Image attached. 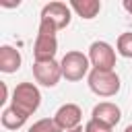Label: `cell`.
Wrapping results in <instances>:
<instances>
[{"mask_svg": "<svg viewBox=\"0 0 132 132\" xmlns=\"http://www.w3.org/2000/svg\"><path fill=\"white\" fill-rule=\"evenodd\" d=\"M33 78L41 87H56L62 78V66L56 60L50 62H33Z\"/></svg>", "mask_w": 132, "mask_h": 132, "instance_id": "6", "label": "cell"}, {"mask_svg": "<svg viewBox=\"0 0 132 132\" xmlns=\"http://www.w3.org/2000/svg\"><path fill=\"white\" fill-rule=\"evenodd\" d=\"M21 62H23V58H21V52L16 47H12V45H2L0 47V70L4 74L16 72L21 68Z\"/></svg>", "mask_w": 132, "mask_h": 132, "instance_id": "10", "label": "cell"}, {"mask_svg": "<svg viewBox=\"0 0 132 132\" xmlns=\"http://www.w3.org/2000/svg\"><path fill=\"white\" fill-rule=\"evenodd\" d=\"M70 19H72V8H70V4L58 2V0L45 4V6L41 8V16H39V21L52 23L58 31H60V29H66V27L70 25Z\"/></svg>", "mask_w": 132, "mask_h": 132, "instance_id": "5", "label": "cell"}, {"mask_svg": "<svg viewBox=\"0 0 132 132\" xmlns=\"http://www.w3.org/2000/svg\"><path fill=\"white\" fill-rule=\"evenodd\" d=\"M85 132H111V128L109 126H105V124H101L99 120H89L87 124H85Z\"/></svg>", "mask_w": 132, "mask_h": 132, "instance_id": "15", "label": "cell"}, {"mask_svg": "<svg viewBox=\"0 0 132 132\" xmlns=\"http://www.w3.org/2000/svg\"><path fill=\"white\" fill-rule=\"evenodd\" d=\"M60 66H62V76L70 82H76V80H82L85 76H89V68H91V62H89V56H85L82 52H66L64 58L60 60Z\"/></svg>", "mask_w": 132, "mask_h": 132, "instance_id": "3", "label": "cell"}, {"mask_svg": "<svg viewBox=\"0 0 132 132\" xmlns=\"http://www.w3.org/2000/svg\"><path fill=\"white\" fill-rule=\"evenodd\" d=\"M56 52H58V39L52 35H39L35 37L33 43V58L35 62H50L56 60Z\"/></svg>", "mask_w": 132, "mask_h": 132, "instance_id": "8", "label": "cell"}, {"mask_svg": "<svg viewBox=\"0 0 132 132\" xmlns=\"http://www.w3.org/2000/svg\"><path fill=\"white\" fill-rule=\"evenodd\" d=\"M6 97H8V91H6V82H2V99H0V103H4V101H6Z\"/></svg>", "mask_w": 132, "mask_h": 132, "instance_id": "16", "label": "cell"}, {"mask_svg": "<svg viewBox=\"0 0 132 132\" xmlns=\"http://www.w3.org/2000/svg\"><path fill=\"white\" fill-rule=\"evenodd\" d=\"M122 6H124V8H126L130 14H132V0H124V4H122Z\"/></svg>", "mask_w": 132, "mask_h": 132, "instance_id": "17", "label": "cell"}, {"mask_svg": "<svg viewBox=\"0 0 132 132\" xmlns=\"http://www.w3.org/2000/svg\"><path fill=\"white\" fill-rule=\"evenodd\" d=\"M89 80V89L97 95V97H113L120 93V76L116 74V70H97L93 68L87 76Z\"/></svg>", "mask_w": 132, "mask_h": 132, "instance_id": "1", "label": "cell"}, {"mask_svg": "<svg viewBox=\"0 0 132 132\" xmlns=\"http://www.w3.org/2000/svg\"><path fill=\"white\" fill-rule=\"evenodd\" d=\"M2 126L6 128V130H19V128H23L25 126V122H27V116L23 113V111H19L16 107H6L4 111H2Z\"/></svg>", "mask_w": 132, "mask_h": 132, "instance_id": "12", "label": "cell"}, {"mask_svg": "<svg viewBox=\"0 0 132 132\" xmlns=\"http://www.w3.org/2000/svg\"><path fill=\"white\" fill-rule=\"evenodd\" d=\"M70 8L85 21H91L99 14L101 10V2L99 0H72L70 2Z\"/></svg>", "mask_w": 132, "mask_h": 132, "instance_id": "11", "label": "cell"}, {"mask_svg": "<svg viewBox=\"0 0 132 132\" xmlns=\"http://www.w3.org/2000/svg\"><path fill=\"white\" fill-rule=\"evenodd\" d=\"M68 132H85L82 128H74V130H68Z\"/></svg>", "mask_w": 132, "mask_h": 132, "instance_id": "18", "label": "cell"}, {"mask_svg": "<svg viewBox=\"0 0 132 132\" xmlns=\"http://www.w3.org/2000/svg\"><path fill=\"white\" fill-rule=\"evenodd\" d=\"M80 120H82V109L76 105V103H64L58 107V111L54 113V122L64 130H74V128H80Z\"/></svg>", "mask_w": 132, "mask_h": 132, "instance_id": "7", "label": "cell"}, {"mask_svg": "<svg viewBox=\"0 0 132 132\" xmlns=\"http://www.w3.org/2000/svg\"><path fill=\"white\" fill-rule=\"evenodd\" d=\"M89 62L97 70H113V66H116V50L107 41H93L89 45Z\"/></svg>", "mask_w": 132, "mask_h": 132, "instance_id": "4", "label": "cell"}, {"mask_svg": "<svg viewBox=\"0 0 132 132\" xmlns=\"http://www.w3.org/2000/svg\"><path fill=\"white\" fill-rule=\"evenodd\" d=\"M29 132H64V130L54 122V118H41L29 128Z\"/></svg>", "mask_w": 132, "mask_h": 132, "instance_id": "14", "label": "cell"}, {"mask_svg": "<svg viewBox=\"0 0 132 132\" xmlns=\"http://www.w3.org/2000/svg\"><path fill=\"white\" fill-rule=\"evenodd\" d=\"M124 132H132V124H130V126H126V130H124Z\"/></svg>", "mask_w": 132, "mask_h": 132, "instance_id": "19", "label": "cell"}, {"mask_svg": "<svg viewBox=\"0 0 132 132\" xmlns=\"http://www.w3.org/2000/svg\"><path fill=\"white\" fill-rule=\"evenodd\" d=\"M116 52L124 58H132V31H126L116 41Z\"/></svg>", "mask_w": 132, "mask_h": 132, "instance_id": "13", "label": "cell"}, {"mask_svg": "<svg viewBox=\"0 0 132 132\" xmlns=\"http://www.w3.org/2000/svg\"><path fill=\"white\" fill-rule=\"evenodd\" d=\"M91 116H93V120H99L101 124L113 128L120 122V118H122V109L113 101H101V103H97L93 107V113Z\"/></svg>", "mask_w": 132, "mask_h": 132, "instance_id": "9", "label": "cell"}, {"mask_svg": "<svg viewBox=\"0 0 132 132\" xmlns=\"http://www.w3.org/2000/svg\"><path fill=\"white\" fill-rule=\"evenodd\" d=\"M12 107H16L19 111H23L27 118L31 113L37 111V107L41 105V93L33 82H19L12 91V99H10Z\"/></svg>", "mask_w": 132, "mask_h": 132, "instance_id": "2", "label": "cell"}]
</instances>
